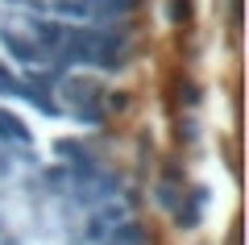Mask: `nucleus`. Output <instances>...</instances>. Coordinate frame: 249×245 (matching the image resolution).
I'll list each match as a JSON object with an SVG mask.
<instances>
[{"label":"nucleus","instance_id":"obj_1","mask_svg":"<svg viewBox=\"0 0 249 245\" xmlns=\"http://www.w3.org/2000/svg\"><path fill=\"white\" fill-rule=\"evenodd\" d=\"M34 245H46V241H34Z\"/></svg>","mask_w":249,"mask_h":245}]
</instances>
